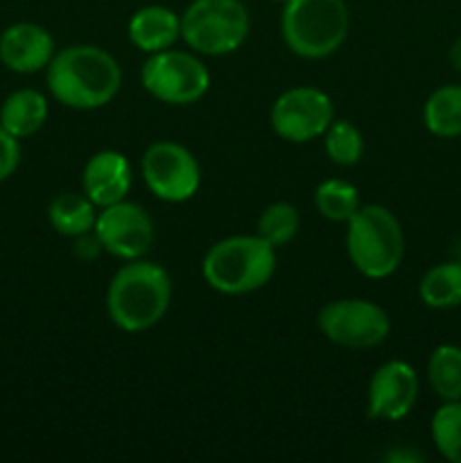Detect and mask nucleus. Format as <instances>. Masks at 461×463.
Here are the masks:
<instances>
[{"label":"nucleus","instance_id":"nucleus-1","mask_svg":"<svg viewBox=\"0 0 461 463\" xmlns=\"http://www.w3.org/2000/svg\"><path fill=\"white\" fill-rule=\"evenodd\" d=\"M45 81L59 104L77 111H93L107 107L120 93L122 68L104 48L71 45L50 59Z\"/></svg>","mask_w":461,"mask_h":463},{"label":"nucleus","instance_id":"nucleus-2","mask_svg":"<svg viewBox=\"0 0 461 463\" xmlns=\"http://www.w3.org/2000/svg\"><path fill=\"white\" fill-rule=\"evenodd\" d=\"M172 279L158 262L127 260L113 274L107 289V312L125 333H145L154 328L170 310Z\"/></svg>","mask_w":461,"mask_h":463},{"label":"nucleus","instance_id":"nucleus-3","mask_svg":"<svg viewBox=\"0 0 461 463\" xmlns=\"http://www.w3.org/2000/svg\"><path fill=\"white\" fill-rule=\"evenodd\" d=\"M276 271V247L260 235H230L206 251L202 276L220 294L242 297L262 289Z\"/></svg>","mask_w":461,"mask_h":463},{"label":"nucleus","instance_id":"nucleus-4","mask_svg":"<svg viewBox=\"0 0 461 463\" xmlns=\"http://www.w3.org/2000/svg\"><path fill=\"white\" fill-rule=\"evenodd\" d=\"M351 14L343 0H285L280 36L301 59H325L343 45Z\"/></svg>","mask_w":461,"mask_h":463},{"label":"nucleus","instance_id":"nucleus-5","mask_svg":"<svg viewBox=\"0 0 461 463\" xmlns=\"http://www.w3.org/2000/svg\"><path fill=\"white\" fill-rule=\"evenodd\" d=\"M346 251L366 279H389L405 258V233L398 217L380 203L357 208L346 222Z\"/></svg>","mask_w":461,"mask_h":463},{"label":"nucleus","instance_id":"nucleus-6","mask_svg":"<svg viewBox=\"0 0 461 463\" xmlns=\"http://www.w3.org/2000/svg\"><path fill=\"white\" fill-rule=\"evenodd\" d=\"M251 16L242 0H193L181 14V39L193 52L224 57L244 45Z\"/></svg>","mask_w":461,"mask_h":463},{"label":"nucleus","instance_id":"nucleus-7","mask_svg":"<svg viewBox=\"0 0 461 463\" xmlns=\"http://www.w3.org/2000/svg\"><path fill=\"white\" fill-rule=\"evenodd\" d=\"M140 84L158 102L188 107L208 93L211 72L197 52L170 48L149 54L140 68Z\"/></svg>","mask_w":461,"mask_h":463},{"label":"nucleus","instance_id":"nucleus-8","mask_svg":"<svg viewBox=\"0 0 461 463\" xmlns=\"http://www.w3.org/2000/svg\"><path fill=\"white\" fill-rule=\"evenodd\" d=\"M316 326L328 342L351 351L380 346L391 333L387 310L366 298H339L325 303L316 315Z\"/></svg>","mask_w":461,"mask_h":463},{"label":"nucleus","instance_id":"nucleus-9","mask_svg":"<svg viewBox=\"0 0 461 463\" xmlns=\"http://www.w3.org/2000/svg\"><path fill=\"white\" fill-rule=\"evenodd\" d=\"M140 172L149 193L167 203L188 202L202 185V170L194 154L172 140L149 145L140 161Z\"/></svg>","mask_w":461,"mask_h":463},{"label":"nucleus","instance_id":"nucleus-10","mask_svg":"<svg viewBox=\"0 0 461 463\" xmlns=\"http://www.w3.org/2000/svg\"><path fill=\"white\" fill-rule=\"evenodd\" d=\"M271 129L287 143L321 138L334 120V104L316 86H294L280 93L271 107Z\"/></svg>","mask_w":461,"mask_h":463},{"label":"nucleus","instance_id":"nucleus-11","mask_svg":"<svg viewBox=\"0 0 461 463\" xmlns=\"http://www.w3.org/2000/svg\"><path fill=\"white\" fill-rule=\"evenodd\" d=\"M95 235L107 253L120 260H138L152 249L156 231L149 213L134 202L111 203L99 208L95 220Z\"/></svg>","mask_w":461,"mask_h":463},{"label":"nucleus","instance_id":"nucleus-12","mask_svg":"<svg viewBox=\"0 0 461 463\" xmlns=\"http://www.w3.org/2000/svg\"><path fill=\"white\" fill-rule=\"evenodd\" d=\"M419 375L402 360L384 362L366 389V414L373 420H402L419 401Z\"/></svg>","mask_w":461,"mask_h":463},{"label":"nucleus","instance_id":"nucleus-13","mask_svg":"<svg viewBox=\"0 0 461 463\" xmlns=\"http://www.w3.org/2000/svg\"><path fill=\"white\" fill-rule=\"evenodd\" d=\"M54 57V39L36 23H14L0 34V63L18 75L45 71Z\"/></svg>","mask_w":461,"mask_h":463},{"label":"nucleus","instance_id":"nucleus-14","mask_svg":"<svg viewBox=\"0 0 461 463\" xmlns=\"http://www.w3.org/2000/svg\"><path fill=\"white\" fill-rule=\"evenodd\" d=\"M131 181H134V172H131L129 158L116 149H102L86 163L81 188L95 206L104 208L127 199Z\"/></svg>","mask_w":461,"mask_h":463},{"label":"nucleus","instance_id":"nucleus-15","mask_svg":"<svg viewBox=\"0 0 461 463\" xmlns=\"http://www.w3.org/2000/svg\"><path fill=\"white\" fill-rule=\"evenodd\" d=\"M127 34L140 52H163L181 39V16L165 5H145L129 18Z\"/></svg>","mask_w":461,"mask_h":463},{"label":"nucleus","instance_id":"nucleus-16","mask_svg":"<svg viewBox=\"0 0 461 463\" xmlns=\"http://www.w3.org/2000/svg\"><path fill=\"white\" fill-rule=\"evenodd\" d=\"M48 98L34 89H18L0 107V127L14 138H30L48 120Z\"/></svg>","mask_w":461,"mask_h":463},{"label":"nucleus","instance_id":"nucleus-17","mask_svg":"<svg viewBox=\"0 0 461 463\" xmlns=\"http://www.w3.org/2000/svg\"><path fill=\"white\" fill-rule=\"evenodd\" d=\"M48 220L59 235L75 240L95 229L98 206L84 193H61L50 202Z\"/></svg>","mask_w":461,"mask_h":463},{"label":"nucleus","instance_id":"nucleus-18","mask_svg":"<svg viewBox=\"0 0 461 463\" xmlns=\"http://www.w3.org/2000/svg\"><path fill=\"white\" fill-rule=\"evenodd\" d=\"M423 122L437 138L461 136V86H438L423 104Z\"/></svg>","mask_w":461,"mask_h":463},{"label":"nucleus","instance_id":"nucleus-19","mask_svg":"<svg viewBox=\"0 0 461 463\" xmlns=\"http://www.w3.org/2000/svg\"><path fill=\"white\" fill-rule=\"evenodd\" d=\"M419 297L432 310H452L461 306V260L441 262L425 271Z\"/></svg>","mask_w":461,"mask_h":463},{"label":"nucleus","instance_id":"nucleus-20","mask_svg":"<svg viewBox=\"0 0 461 463\" xmlns=\"http://www.w3.org/2000/svg\"><path fill=\"white\" fill-rule=\"evenodd\" d=\"M428 383L432 392L447 401H461V348L441 344L428 360Z\"/></svg>","mask_w":461,"mask_h":463},{"label":"nucleus","instance_id":"nucleus-21","mask_svg":"<svg viewBox=\"0 0 461 463\" xmlns=\"http://www.w3.org/2000/svg\"><path fill=\"white\" fill-rule=\"evenodd\" d=\"M315 206L325 220L348 222L362 206L360 190L346 179H328L316 185Z\"/></svg>","mask_w":461,"mask_h":463},{"label":"nucleus","instance_id":"nucleus-22","mask_svg":"<svg viewBox=\"0 0 461 463\" xmlns=\"http://www.w3.org/2000/svg\"><path fill=\"white\" fill-rule=\"evenodd\" d=\"M429 434L443 459L461 463V401H447L434 411Z\"/></svg>","mask_w":461,"mask_h":463},{"label":"nucleus","instance_id":"nucleus-23","mask_svg":"<svg viewBox=\"0 0 461 463\" xmlns=\"http://www.w3.org/2000/svg\"><path fill=\"white\" fill-rule=\"evenodd\" d=\"M298 229H301V215L294 203L287 202H276L267 206L260 213L256 224V233L262 240L271 244V247H285L296 238Z\"/></svg>","mask_w":461,"mask_h":463},{"label":"nucleus","instance_id":"nucleus-24","mask_svg":"<svg viewBox=\"0 0 461 463\" xmlns=\"http://www.w3.org/2000/svg\"><path fill=\"white\" fill-rule=\"evenodd\" d=\"M324 147L330 161L339 167H353L364 154V138L353 122L334 118L324 134Z\"/></svg>","mask_w":461,"mask_h":463},{"label":"nucleus","instance_id":"nucleus-25","mask_svg":"<svg viewBox=\"0 0 461 463\" xmlns=\"http://www.w3.org/2000/svg\"><path fill=\"white\" fill-rule=\"evenodd\" d=\"M21 163V143L0 127V184L7 181Z\"/></svg>","mask_w":461,"mask_h":463},{"label":"nucleus","instance_id":"nucleus-26","mask_svg":"<svg viewBox=\"0 0 461 463\" xmlns=\"http://www.w3.org/2000/svg\"><path fill=\"white\" fill-rule=\"evenodd\" d=\"M99 251H104L102 244H99L98 235H95V231H90V233H84L80 235V238H75V256H80L81 260H93L95 256H98Z\"/></svg>","mask_w":461,"mask_h":463},{"label":"nucleus","instance_id":"nucleus-27","mask_svg":"<svg viewBox=\"0 0 461 463\" xmlns=\"http://www.w3.org/2000/svg\"><path fill=\"white\" fill-rule=\"evenodd\" d=\"M447 59H450V66L455 68L456 72H461V36L450 45V52H447Z\"/></svg>","mask_w":461,"mask_h":463},{"label":"nucleus","instance_id":"nucleus-28","mask_svg":"<svg viewBox=\"0 0 461 463\" xmlns=\"http://www.w3.org/2000/svg\"><path fill=\"white\" fill-rule=\"evenodd\" d=\"M271 3H280V5H283V3H285V0H271Z\"/></svg>","mask_w":461,"mask_h":463}]
</instances>
